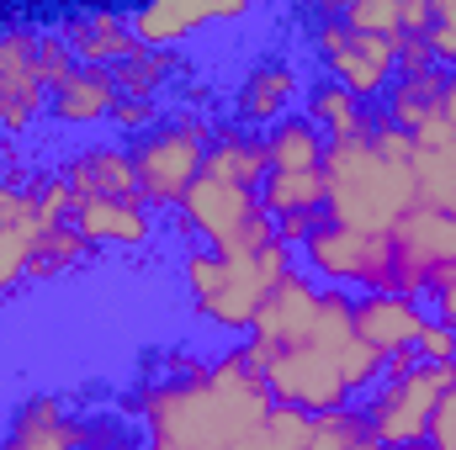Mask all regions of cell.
Returning a JSON list of instances; mask_svg holds the SVG:
<instances>
[{"instance_id": "obj_36", "label": "cell", "mask_w": 456, "mask_h": 450, "mask_svg": "<svg viewBox=\"0 0 456 450\" xmlns=\"http://www.w3.org/2000/svg\"><path fill=\"white\" fill-rule=\"evenodd\" d=\"M425 313L436 318V324H446V329H456V265H446V270H436L430 276V286H425Z\"/></svg>"}, {"instance_id": "obj_16", "label": "cell", "mask_w": 456, "mask_h": 450, "mask_svg": "<svg viewBox=\"0 0 456 450\" xmlns=\"http://www.w3.org/2000/svg\"><path fill=\"white\" fill-rule=\"evenodd\" d=\"M319 281L297 265V270H287L276 286H271V297L260 302V313H255V324H249V334L244 339H265V344H276V350H297V344H308L314 334V318H319Z\"/></svg>"}, {"instance_id": "obj_19", "label": "cell", "mask_w": 456, "mask_h": 450, "mask_svg": "<svg viewBox=\"0 0 456 450\" xmlns=\"http://www.w3.org/2000/svg\"><path fill=\"white\" fill-rule=\"evenodd\" d=\"M425 324H430V313L419 297H398V292H361L355 297V334L382 360H393L398 350H414Z\"/></svg>"}, {"instance_id": "obj_5", "label": "cell", "mask_w": 456, "mask_h": 450, "mask_svg": "<svg viewBox=\"0 0 456 450\" xmlns=\"http://www.w3.org/2000/svg\"><path fill=\"white\" fill-rule=\"evenodd\" d=\"M345 0H324L308 11V43L324 64V80L345 85L361 107H382L393 80H398V43L387 37H366V32H350L340 21Z\"/></svg>"}, {"instance_id": "obj_26", "label": "cell", "mask_w": 456, "mask_h": 450, "mask_svg": "<svg viewBox=\"0 0 456 450\" xmlns=\"http://www.w3.org/2000/svg\"><path fill=\"white\" fill-rule=\"evenodd\" d=\"M96 249L75 233V228H43L37 238H32V260H27V281H59V276H69V270H80L86 260H91Z\"/></svg>"}, {"instance_id": "obj_6", "label": "cell", "mask_w": 456, "mask_h": 450, "mask_svg": "<svg viewBox=\"0 0 456 450\" xmlns=\"http://www.w3.org/2000/svg\"><path fill=\"white\" fill-rule=\"evenodd\" d=\"M170 228H175L181 244H208L218 254H255L276 238V223L265 218L255 191H239V186L208 181V175L170 213Z\"/></svg>"}, {"instance_id": "obj_24", "label": "cell", "mask_w": 456, "mask_h": 450, "mask_svg": "<svg viewBox=\"0 0 456 450\" xmlns=\"http://www.w3.org/2000/svg\"><path fill=\"white\" fill-rule=\"evenodd\" d=\"M324 154H330L324 133L303 112H292L265 127V165L271 170H324Z\"/></svg>"}, {"instance_id": "obj_41", "label": "cell", "mask_w": 456, "mask_h": 450, "mask_svg": "<svg viewBox=\"0 0 456 450\" xmlns=\"http://www.w3.org/2000/svg\"><path fill=\"white\" fill-rule=\"evenodd\" d=\"M371 450H387V446H371Z\"/></svg>"}, {"instance_id": "obj_39", "label": "cell", "mask_w": 456, "mask_h": 450, "mask_svg": "<svg viewBox=\"0 0 456 450\" xmlns=\"http://www.w3.org/2000/svg\"><path fill=\"white\" fill-rule=\"evenodd\" d=\"M430 69H436V59H430L425 37H403L398 43V75H430Z\"/></svg>"}, {"instance_id": "obj_11", "label": "cell", "mask_w": 456, "mask_h": 450, "mask_svg": "<svg viewBox=\"0 0 456 450\" xmlns=\"http://www.w3.org/2000/svg\"><path fill=\"white\" fill-rule=\"evenodd\" d=\"M303 96H308L303 64H292L287 53H260V59L233 80V117H228V122L265 133L271 122H281V117L297 112Z\"/></svg>"}, {"instance_id": "obj_1", "label": "cell", "mask_w": 456, "mask_h": 450, "mask_svg": "<svg viewBox=\"0 0 456 450\" xmlns=\"http://www.w3.org/2000/svg\"><path fill=\"white\" fill-rule=\"evenodd\" d=\"M159 366L122 403L138 450H260V424L276 403L239 344L208 360L165 350Z\"/></svg>"}, {"instance_id": "obj_35", "label": "cell", "mask_w": 456, "mask_h": 450, "mask_svg": "<svg viewBox=\"0 0 456 450\" xmlns=\"http://www.w3.org/2000/svg\"><path fill=\"white\" fill-rule=\"evenodd\" d=\"M159 117H165V107H154V101H117V112H112L107 127L117 133V143H133V138H143Z\"/></svg>"}, {"instance_id": "obj_2", "label": "cell", "mask_w": 456, "mask_h": 450, "mask_svg": "<svg viewBox=\"0 0 456 450\" xmlns=\"http://www.w3.org/2000/svg\"><path fill=\"white\" fill-rule=\"evenodd\" d=\"M297 270V249H287L281 238H271L255 254H218L208 244H186L175 260L186 308L197 324H208L213 334H249L260 302L271 297V286Z\"/></svg>"}, {"instance_id": "obj_7", "label": "cell", "mask_w": 456, "mask_h": 450, "mask_svg": "<svg viewBox=\"0 0 456 450\" xmlns=\"http://www.w3.org/2000/svg\"><path fill=\"white\" fill-rule=\"evenodd\" d=\"M452 387H456V366H425V360H414L409 371H387V376L366 392V403H361L366 435L387 450L425 446L430 414H436V403H441Z\"/></svg>"}, {"instance_id": "obj_21", "label": "cell", "mask_w": 456, "mask_h": 450, "mask_svg": "<svg viewBox=\"0 0 456 450\" xmlns=\"http://www.w3.org/2000/svg\"><path fill=\"white\" fill-rule=\"evenodd\" d=\"M303 117L324 133V143H361V138L371 133V107H361L345 85L324 80V75L308 85V96H303Z\"/></svg>"}, {"instance_id": "obj_37", "label": "cell", "mask_w": 456, "mask_h": 450, "mask_svg": "<svg viewBox=\"0 0 456 450\" xmlns=\"http://www.w3.org/2000/svg\"><path fill=\"white\" fill-rule=\"evenodd\" d=\"M414 360H425V366H456V329L430 318L419 329V339H414Z\"/></svg>"}, {"instance_id": "obj_10", "label": "cell", "mask_w": 456, "mask_h": 450, "mask_svg": "<svg viewBox=\"0 0 456 450\" xmlns=\"http://www.w3.org/2000/svg\"><path fill=\"white\" fill-rule=\"evenodd\" d=\"M91 419L64 398V392H27L5 424H0V450H86Z\"/></svg>"}, {"instance_id": "obj_27", "label": "cell", "mask_w": 456, "mask_h": 450, "mask_svg": "<svg viewBox=\"0 0 456 450\" xmlns=\"http://www.w3.org/2000/svg\"><path fill=\"white\" fill-rule=\"evenodd\" d=\"M414 181H419V207H436V213L456 218V143L452 149H419Z\"/></svg>"}, {"instance_id": "obj_34", "label": "cell", "mask_w": 456, "mask_h": 450, "mask_svg": "<svg viewBox=\"0 0 456 450\" xmlns=\"http://www.w3.org/2000/svg\"><path fill=\"white\" fill-rule=\"evenodd\" d=\"M69 69H75L69 43L59 37V27H43V32H37V80H43L48 91H59V85L69 80Z\"/></svg>"}, {"instance_id": "obj_32", "label": "cell", "mask_w": 456, "mask_h": 450, "mask_svg": "<svg viewBox=\"0 0 456 450\" xmlns=\"http://www.w3.org/2000/svg\"><path fill=\"white\" fill-rule=\"evenodd\" d=\"M43 228H11V233H0V302L5 297H16V286H27V260H32V238H37Z\"/></svg>"}, {"instance_id": "obj_38", "label": "cell", "mask_w": 456, "mask_h": 450, "mask_svg": "<svg viewBox=\"0 0 456 450\" xmlns=\"http://www.w3.org/2000/svg\"><path fill=\"white\" fill-rule=\"evenodd\" d=\"M425 446H430V450H456V387L446 392V398H441V403H436Z\"/></svg>"}, {"instance_id": "obj_40", "label": "cell", "mask_w": 456, "mask_h": 450, "mask_svg": "<svg viewBox=\"0 0 456 450\" xmlns=\"http://www.w3.org/2000/svg\"><path fill=\"white\" fill-rule=\"evenodd\" d=\"M441 122L456 127V75H446V91H441Z\"/></svg>"}, {"instance_id": "obj_9", "label": "cell", "mask_w": 456, "mask_h": 450, "mask_svg": "<svg viewBox=\"0 0 456 450\" xmlns=\"http://www.w3.org/2000/svg\"><path fill=\"white\" fill-rule=\"evenodd\" d=\"M265 392H271V403H281V408H297V414H340L350 408L355 398H350V387H345L340 366H335V355H324V350H314V344H297V350H281L271 366H265Z\"/></svg>"}, {"instance_id": "obj_12", "label": "cell", "mask_w": 456, "mask_h": 450, "mask_svg": "<svg viewBox=\"0 0 456 450\" xmlns=\"http://www.w3.org/2000/svg\"><path fill=\"white\" fill-rule=\"evenodd\" d=\"M387 238H393V260H398V297H425L430 276L456 265V218L452 213L414 207Z\"/></svg>"}, {"instance_id": "obj_33", "label": "cell", "mask_w": 456, "mask_h": 450, "mask_svg": "<svg viewBox=\"0 0 456 450\" xmlns=\"http://www.w3.org/2000/svg\"><path fill=\"white\" fill-rule=\"evenodd\" d=\"M425 48L436 59V69L456 75V0H430V32Z\"/></svg>"}, {"instance_id": "obj_42", "label": "cell", "mask_w": 456, "mask_h": 450, "mask_svg": "<svg viewBox=\"0 0 456 450\" xmlns=\"http://www.w3.org/2000/svg\"><path fill=\"white\" fill-rule=\"evenodd\" d=\"M414 450H430V446H414Z\"/></svg>"}, {"instance_id": "obj_20", "label": "cell", "mask_w": 456, "mask_h": 450, "mask_svg": "<svg viewBox=\"0 0 456 450\" xmlns=\"http://www.w3.org/2000/svg\"><path fill=\"white\" fill-rule=\"evenodd\" d=\"M202 175L260 197V186L271 175V165H265V133L239 127V122H218L213 143H208V159H202Z\"/></svg>"}, {"instance_id": "obj_14", "label": "cell", "mask_w": 456, "mask_h": 450, "mask_svg": "<svg viewBox=\"0 0 456 450\" xmlns=\"http://www.w3.org/2000/svg\"><path fill=\"white\" fill-rule=\"evenodd\" d=\"M59 37L69 43L75 64H96V69H117L143 53V43L127 27V11H117V5H64Z\"/></svg>"}, {"instance_id": "obj_13", "label": "cell", "mask_w": 456, "mask_h": 450, "mask_svg": "<svg viewBox=\"0 0 456 450\" xmlns=\"http://www.w3.org/2000/svg\"><path fill=\"white\" fill-rule=\"evenodd\" d=\"M249 0H154V5H133L127 27L143 48H181L197 32L218 27V21H244Z\"/></svg>"}, {"instance_id": "obj_4", "label": "cell", "mask_w": 456, "mask_h": 450, "mask_svg": "<svg viewBox=\"0 0 456 450\" xmlns=\"http://www.w3.org/2000/svg\"><path fill=\"white\" fill-rule=\"evenodd\" d=\"M213 127H218V122L208 112L175 107V112L159 117L143 138L127 143L133 175H138V197H143L159 218H170V213L186 202V191L202 181V159H208Z\"/></svg>"}, {"instance_id": "obj_17", "label": "cell", "mask_w": 456, "mask_h": 450, "mask_svg": "<svg viewBox=\"0 0 456 450\" xmlns=\"http://www.w3.org/2000/svg\"><path fill=\"white\" fill-rule=\"evenodd\" d=\"M122 101L112 69H96V64H75L69 80L59 91H48V122L59 133H91V127H107Z\"/></svg>"}, {"instance_id": "obj_18", "label": "cell", "mask_w": 456, "mask_h": 450, "mask_svg": "<svg viewBox=\"0 0 456 450\" xmlns=\"http://www.w3.org/2000/svg\"><path fill=\"white\" fill-rule=\"evenodd\" d=\"M59 175H64V186L75 191V202H86V197H117V202H127V197H138V175H133V154H127V143H117V138H96V143H80L75 154H64L59 159Z\"/></svg>"}, {"instance_id": "obj_15", "label": "cell", "mask_w": 456, "mask_h": 450, "mask_svg": "<svg viewBox=\"0 0 456 450\" xmlns=\"http://www.w3.org/2000/svg\"><path fill=\"white\" fill-rule=\"evenodd\" d=\"M69 228L91 244V249H149L159 238V213L143 202V197H86L75 202Z\"/></svg>"}, {"instance_id": "obj_25", "label": "cell", "mask_w": 456, "mask_h": 450, "mask_svg": "<svg viewBox=\"0 0 456 450\" xmlns=\"http://www.w3.org/2000/svg\"><path fill=\"white\" fill-rule=\"evenodd\" d=\"M441 91H446V69H430V75H398L393 91H387V101H382L377 112L393 117V122L414 138L430 117L441 112Z\"/></svg>"}, {"instance_id": "obj_3", "label": "cell", "mask_w": 456, "mask_h": 450, "mask_svg": "<svg viewBox=\"0 0 456 450\" xmlns=\"http://www.w3.org/2000/svg\"><path fill=\"white\" fill-rule=\"evenodd\" d=\"M419 207L414 165L382 159L366 138L361 143H330L324 154V218L371 238H387Z\"/></svg>"}, {"instance_id": "obj_28", "label": "cell", "mask_w": 456, "mask_h": 450, "mask_svg": "<svg viewBox=\"0 0 456 450\" xmlns=\"http://www.w3.org/2000/svg\"><path fill=\"white\" fill-rule=\"evenodd\" d=\"M340 21L350 27V32L403 43V0H345Z\"/></svg>"}, {"instance_id": "obj_22", "label": "cell", "mask_w": 456, "mask_h": 450, "mask_svg": "<svg viewBox=\"0 0 456 450\" xmlns=\"http://www.w3.org/2000/svg\"><path fill=\"white\" fill-rule=\"evenodd\" d=\"M186 69H191V64H186L181 48H143L138 59L117 64L112 75H117L122 101H154V107H159V96L175 91V80H181Z\"/></svg>"}, {"instance_id": "obj_30", "label": "cell", "mask_w": 456, "mask_h": 450, "mask_svg": "<svg viewBox=\"0 0 456 450\" xmlns=\"http://www.w3.org/2000/svg\"><path fill=\"white\" fill-rule=\"evenodd\" d=\"M314 446V414H297V408H271L265 424H260V450H308Z\"/></svg>"}, {"instance_id": "obj_29", "label": "cell", "mask_w": 456, "mask_h": 450, "mask_svg": "<svg viewBox=\"0 0 456 450\" xmlns=\"http://www.w3.org/2000/svg\"><path fill=\"white\" fill-rule=\"evenodd\" d=\"M377 440L366 435V419H361V408L350 403L340 414H319L314 419V446L308 450H371Z\"/></svg>"}, {"instance_id": "obj_31", "label": "cell", "mask_w": 456, "mask_h": 450, "mask_svg": "<svg viewBox=\"0 0 456 450\" xmlns=\"http://www.w3.org/2000/svg\"><path fill=\"white\" fill-rule=\"evenodd\" d=\"M335 366H340V376H345V387H350V398H366L377 382H382V371H387V360L366 344V339L355 334L350 344H345L340 355H335Z\"/></svg>"}, {"instance_id": "obj_23", "label": "cell", "mask_w": 456, "mask_h": 450, "mask_svg": "<svg viewBox=\"0 0 456 450\" xmlns=\"http://www.w3.org/2000/svg\"><path fill=\"white\" fill-rule=\"evenodd\" d=\"M260 207L271 223L281 218H324V170H271L260 186Z\"/></svg>"}, {"instance_id": "obj_8", "label": "cell", "mask_w": 456, "mask_h": 450, "mask_svg": "<svg viewBox=\"0 0 456 450\" xmlns=\"http://www.w3.org/2000/svg\"><path fill=\"white\" fill-rule=\"evenodd\" d=\"M297 265L319 281V286H345V292H398V260H393V238H371L355 228L324 223L314 228L297 249Z\"/></svg>"}]
</instances>
